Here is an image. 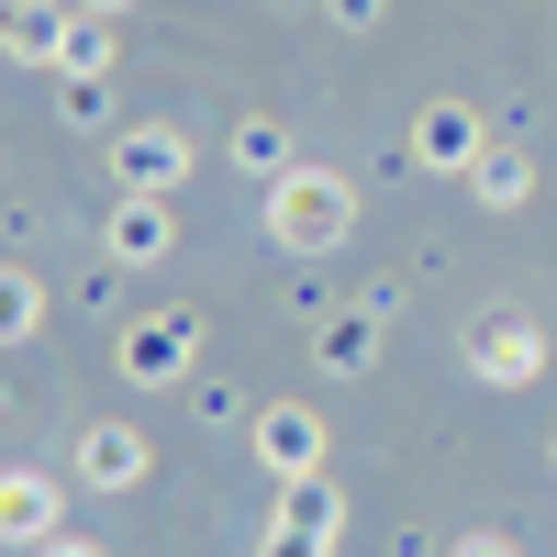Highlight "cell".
<instances>
[{"mask_svg":"<svg viewBox=\"0 0 557 557\" xmlns=\"http://www.w3.org/2000/svg\"><path fill=\"white\" fill-rule=\"evenodd\" d=\"M45 524H57V480L12 469V480H0V535H45Z\"/></svg>","mask_w":557,"mask_h":557,"instance_id":"5","label":"cell"},{"mask_svg":"<svg viewBox=\"0 0 557 557\" xmlns=\"http://www.w3.org/2000/svg\"><path fill=\"white\" fill-rule=\"evenodd\" d=\"M123 368H134V380H178V368H190V323H134V335H123Z\"/></svg>","mask_w":557,"mask_h":557,"instance_id":"4","label":"cell"},{"mask_svg":"<svg viewBox=\"0 0 557 557\" xmlns=\"http://www.w3.org/2000/svg\"><path fill=\"white\" fill-rule=\"evenodd\" d=\"M34 323V278H0V335H23Z\"/></svg>","mask_w":557,"mask_h":557,"instance_id":"12","label":"cell"},{"mask_svg":"<svg viewBox=\"0 0 557 557\" xmlns=\"http://www.w3.org/2000/svg\"><path fill=\"white\" fill-rule=\"evenodd\" d=\"M157 246H168V212H157L146 190H134V212L112 223V257H157Z\"/></svg>","mask_w":557,"mask_h":557,"instance_id":"9","label":"cell"},{"mask_svg":"<svg viewBox=\"0 0 557 557\" xmlns=\"http://www.w3.org/2000/svg\"><path fill=\"white\" fill-rule=\"evenodd\" d=\"M480 201H524V157H480Z\"/></svg>","mask_w":557,"mask_h":557,"instance_id":"11","label":"cell"},{"mask_svg":"<svg viewBox=\"0 0 557 557\" xmlns=\"http://www.w3.org/2000/svg\"><path fill=\"white\" fill-rule=\"evenodd\" d=\"M323 513H335V502L301 491V502H290V524H278V557H312V546H323Z\"/></svg>","mask_w":557,"mask_h":557,"instance_id":"10","label":"cell"},{"mask_svg":"<svg viewBox=\"0 0 557 557\" xmlns=\"http://www.w3.org/2000/svg\"><path fill=\"white\" fill-rule=\"evenodd\" d=\"M178 178H190V146H178V134H123V190H178Z\"/></svg>","mask_w":557,"mask_h":557,"instance_id":"3","label":"cell"},{"mask_svg":"<svg viewBox=\"0 0 557 557\" xmlns=\"http://www.w3.org/2000/svg\"><path fill=\"white\" fill-rule=\"evenodd\" d=\"M78 469L101 480V491H123V480H146V435H123V424H101V435H89V457H78Z\"/></svg>","mask_w":557,"mask_h":557,"instance_id":"6","label":"cell"},{"mask_svg":"<svg viewBox=\"0 0 557 557\" xmlns=\"http://www.w3.org/2000/svg\"><path fill=\"white\" fill-rule=\"evenodd\" d=\"M457 557H513V546H491V535H480V546H457Z\"/></svg>","mask_w":557,"mask_h":557,"instance_id":"13","label":"cell"},{"mask_svg":"<svg viewBox=\"0 0 557 557\" xmlns=\"http://www.w3.org/2000/svg\"><path fill=\"white\" fill-rule=\"evenodd\" d=\"M346 178H323V168H290L278 178V201H268V223H278V246H335L346 235Z\"/></svg>","mask_w":557,"mask_h":557,"instance_id":"1","label":"cell"},{"mask_svg":"<svg viewBox=\"0 0 557 557\" xmlns=\"http://www.w3.org/2000/svg\"><path fill=\"white\" fill-rule=\"evenodd\" d=\"M257 435H268V469H290V480L312 469V446H323V435H312V412H268Z\"/></svg>","mask_w":557,"mask_h":557,"instance_id":"7","label":"cell"},{"mask_svg":"<svg viewBox=\"0 0 557 557\" xmlns=\"http://www.w3.org/2000/svg\"><path fill=\"white\" fill-rule=\"evenodd\" d=\"M45 557H101V546H45Z\"/></svg>","mask_w":557,"mask_h":557,"instance_id":"14","label":"cell"},{"mask_svg":"<svg viewBox=\"0 0 557 557\" xmlns=\"http://www.w3.org/2000/svg\"><path fill=\"white\" fill-rule=\"evenodd\" d=\"M469 357H480V380H535V368H546V335L513 323V312H491L480 335H469Z\"/></svg>","mask_w":557,"mask_h":557,"instance_id":"2","label":"cell"},{"mask_svg":"<svg viewBox=\"0 0 557 557\" xmlns=\"http://www.w3.org/2000/svg\"><path fill=\"white\" fill-rule=\"evenodd\" d=\"M412 157H424V168H457V157H469V112H424V123H412Z\"/></svg>","mask_w":557,"mask_h":557,"instance_id":"8","label":"cell"}]
</instances>
